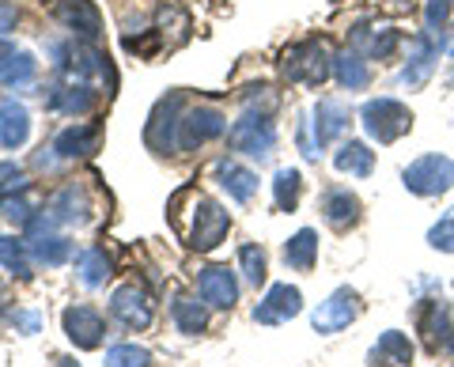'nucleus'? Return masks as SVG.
Wrapping results in <instances>:
<instances>
[{
	"mask_svg": "<svg viewBox=\"0 0 454 367\" xmlns=\"http://www.w3.org/2000/svg\"><path fill=\"white\" fill-rule=\"evenodd\" d=\"M352 46L367 50V58L372 61H390L394 50L402 46V31H394V27H382V31H372V27H356L352 31Z\"/></svg>",
	"mask_w": 454,
	"mask_h": 367,
	"instance_id": "obj_23",
	"label": "nucleus"
},
{
	"mask_svg": "<svg viewBox=\"0 0 454 367\" xmlns=\"http://www.w3.org/2000/svg\"><path fill=\"white\" fill-rule=\"evenodd\" d=\"M216 178H220V186L227 190V197L231 201H239V205H247L254 193H258V175L254 171H247L243 163H235V160H216Z\"/></svg>",
	"mask_w": 454,
	"mask_h": 367,
	"instance_id": "obj_22",
	"label": "nucleus"
},
{
	"mask_svg": "<svg viewBox=\"0 0 454 367\" xmlns=\"http://www.w3.org/2000/svg\"><path fill=\"white\" fill-rule=\"evenodd\" d=\"M98 125H68V129H61L53 137V144L50 148H42L38 152V167H57V163H73V160H83V155H91L98 148Z\"/></svg>",
	"mask_w": 454,
	"mask_h": 367,
	"instance_id": "obj_5",
	"label": "nucleus"
},
{
	"mask_svg": "<svg viewBox=\"0 0 454 367\" xmlns=\"http://www.w3.org/2000/svg\"><path fill=\"white\" fill-rule=\"evenodd\" d=\"M12 326L23 333H38L42 330V315L38 310H12Z\"/></svg>",
	"mask_w": 454,
	"mask_h": 367,
	"instance_id": "obj_40",
	"label": "nucleus"
},
{
	"mask_svg": "<svg viewBox=\"0 0 454 367\" xmlns=\"http://www.w3.org/2000/svg\"><path fill=\"white\" fill-rule=\"evenodd\" d=\"M76 277H80V285L83 288H103L106 280L114 277V262H110V254L103 246H88V250H80V258H76Z\"/></svg>",
	"mask_w": 454,
	"mask_h": 367,
	"instance_id": "obj_26",
	"label": "nucleus"
},
{
	"mask_svg": "<svg viewBox=\"0 0 454 367\" xmlns=\"http://www.w3.org/2000/svg\"><path fill=\"white\" fill-rule=\"evenodd\" d=\"M333 167L340 175H352V178H367L375 171V152L364 144V140H345L333 155Z\"/></svg>",
	"mask_w": 454,
	"mask_h": 367,
	"instance_id": "obj_28",
	"label": "nucleus"
},
{
	"mask_svg": "<svg viewBox=\"0 0 454 367\" xmlns=\"http://www.w3.org/2000/svg\"><path fill=\"white\" fill-rule=\"evenodd\" d=\"M315 121V144H318V152L325 148V144H333V140L348 129V106L345 103H337V98H318V106H315V114H310Z\"/></svg>",
	"mask_w": 454,
	"mask_h": 367,
	"instance_id": "obj_19",
	"label": "nucleus"
},
{
	"mask_svg": "<svg viewBox=\"0 0 454 367\" xmlns=\"http://www.w3.org/2000/svg\"><path fill=\"white\" fill-rule=\"evenodd\" d=\"M223 133H227V118L216 106H190L178 121V152L201 148V144H208V140H216Z\"/></svg>",
	"mask_w": 454,
	"mask_h": 367,
	"instance_id": "obj_9",
	"label": "nucleus"
},
{
	"mask_svg": "<svg viewBox=\"0 0 454 367\" xmlns=\"http://www.w3.org/2000/svg\"><path fill=\"white\" fill-rule=\"evenodd\" d=\"M227 231H231V216H227V208L216 205L212 197L193 193V223L182 231L186 246L190 250H212V246L223 243Z\"/></svg>",
	"mask_w": 454,
	"mask_h": 367,
	"instance_id": "obj_3",
	"label": "nucleus"
},
{
	"mask_svg": "<svg viewBox=\"0 0 454 367\" xmlns=\"http://www.w3.org/2000/svg\"><path fill=\"white\" fill-rule=\"evenodd\" d=\"M300 310H303L300 288L295 285H273L265 292V300L254 307V322H262V326H284V322H292Z\"/></svg>",
	"mask_w": 454,
	"mask_h": 367,
	"instance_id": "obj_13",
	"label": "nucleus"
},
{
	"mask_svg": "<svg viewBox=\"0 0 454 367\" xmlns=\"http://www.w3.org/2000/svg\"><path fill=\"white\" fill-rule=\"evenodd\" d=\"M27 250H31L35 262L50 265V269H57V265H65L68 258H73V243H68L65 235H53V231H31Z\"/></svg>",
	"mask_w": 454,
	"mask_h": 367,
	"instance_id": "obj_24",
	"label": "nucleus"
},
{
	"mask_svg": "<svg viewBox=\"0 0 454 367\" xmlns=\"http://www.w3.org/2000/svg\"><path fill=\"white\" fill-rule=\"evenodd\" d=\"M227 144H231L235 152L250 155V160H269L277 148V129L273 121H269V114H254V110H247L243 118H239L231 129H227Z\"/></svg>",
	"mask_w": 454,
	"mask_h": 367,
	"instance_id": "obj_4",
	"label": "nucleus"
},
{
	"mask_svg": "<svg viewBox=\"0 0 454 367\" xmlns=\"http://www.w3.org/2000/svg\"><path fill=\"white\" fill-rule=\"evenodd\" d=\"M12 58H16V46H12V42H8L4 35H0V68H4Z\"/></svg>",
	"mask_w": 454,
	"mask_h": 367,
	"instance_id": "obj_42",
	"label": "nucleus"
},
{
	"mask_svg": "<svg viewBox=\"0 0 454 367\" xmlns=\"http://www.w3.org/2000/svg\"><path fill=\"white\" fill-rule=\"evenodd\" d=\"M27 137H31V110L16 103V98H4L0 103V144L16 152L27 144Z\"/></svg>",
	"mask_w": 454,
	"mask_h": 367,
	"instance_id": "obj_20",
	"label": "nucleus"
},
{
	"mask_svg": "<svg viewBox=\"0 0 454 367\" xmlns=\"http://www.w3.org/2000/svg\"><path fill=\"white\" fill-rule=\"evenodd\" d=\"M0 216L8 223H16V228H27L35 220V205L27 201V193H4L0 197Z\"/></svg>",
	"mask_w": 454,
	"mask_h": 367,
	"instance_id": "obj_34",
	"label": "nucleus"
},
{
	"mask_svg": "<svg viewBox=\"0 0 454 367\" xmlns=\"http://www.w3.org/2000/svg\"><path fill=\"white\" fill-rule=\"evenodd\" d=\"M367 363L372 367H402V363H413V341L402 333V330H387L367 352Z\"/></svg>",
	"mask_w": 454,
	"mask_h": 367,
	"instance_id": "obj_21",
	"label": "nucleus"
},
{
	"mask_svg": "<svg viewBox=\"0 0 454 367\" xmlns=\"http://www.w3.org/2000/svg\"><path fill=\"white\" fill-rule=\"evenodd\" d=\"M439 50H443V35H432V31H424L413 38V50H409V65H405V73H402V83L405 88H424L432 76V68L439 61Z\"/></svg>",
	"mask_w": 454,
	"mask_h": 367,
	"instance_id": "obj_15",
	"label": "nucleus"
},
{
	"mask_svg": "<svg viewBox=\"0 0 454 367\" xmlns=\"http://www.w3.org/2000/svg\"><path fill=\"white\" fill-rule=\"evenodd\" d=\"M4 193H27V171L12 160L0 163V197Z\"/></svg>",
	"mask_w": 454,
	"mask_h": 367,
	"instance_id": "obj_38",
	"label": "nucleus"
},
{
	"mask_svg": "<svg viewBox=\"0 0 454 367\" xmlns=\"http://www.w3.org/2000/svg\"><path fill=\"white\" fill-rule=\"evenodd\" d=\"M57 367H80L76 360H57Z\"/></svg>",
	"mask_w": 454,
	"mask_h": 367,
	"instance_id": "obj_43",
	"label": "nucleus"
},
{
	"mask_svg": "<svg viewBox=\"0 0 454 367\" xmlns=\"http://www.w3.org/2000/svg\"><path fill=\"white\" fill-rule=\"evenodd\" d=\"M280 68L292 83L318 88V83H325L333 76V58H330V50H325L322 38H303V42H295V46L284 50Z\"/></svg>",
	"mask_w": 454,
	"mask_h": 367,
	"instance_id": "obj_1",
	"label": "nucleus"
},
{
	"mask_svg": "<svg viewBox=\"0 0 454 367\" xmlns=\"http://www.w3.org/2000/svg\"><path fill=\"white\" fill-rule=\"evenodd\" d=\"M402 182L417 197H439L454 186V163L447 155H420L417 163H409L402 171Z\"/></svg>",
	"mask_w": 454,
	"mask_h": 367,
	"instance_id": "obj_6",
	"label": "nucleus"
},
{
	"mask_svg": "<svg viewBox=\"0 0 454 367\" xmlns=\"http://www.w3.org/2000/svg\"><path fill=\"white\" fill-rule=\"evenodd\" d=\"M428 246L439 254H454V208H447V213L439 216V223H432Z\"/></svg>",
	"mask_w": 454,
	"mask_h": 367,
	"instance_id": "obj_37",
	"label": "nucleus"
},
{
	"mask_svg": "<svg viewBox=\"0 0 454 367\" xmlns=\"http://www.w3.org/2000/svg\"><path fill=\"white\" fill-rule=\"evenodd\" d=\"M106 367H152V352L140 345H114L106 348Z\"/></svg>",
	"mask_w": 454,
	"mask_h": 367,
	"instance_id": "obj_36",
	"label": "nucleus"
},
{
	"mask_svg": "<svg viewBox=\"0 0 454 367\" xmlns=\"http://www.w3.org/2000/svg\"><path fill=\"white\" fill-rule=\"evenodd\" d=\"M420 337H424V348L432 352V356H447L454 352V303L447 300H428L420 307Z\"/></svg>",
	"mask_w": 454,
	"mask_h": 367,
	"instance_id": "obj_7",
	"label": "nucleus"
},
{
	"mask_svg": "<svg viewBox=\"0 0 454 367\" xmlns=\"http://www.w3.org/2000/svg\"><path fill=\"white\" fill-rule=\"evenodd\" d=\"M197 292H201V300L208 307H220V310H231L239 303V280L231 277L227 265H208V269H201Z\"/></svg>",
	"mask_w": 454,
	"mask_h": 367,
	"instance_id": "obj_17",
	"label": "nucleus"
},
{
	"mask_svg": "<svg viewBox=\"0 0 454 367\" xmlns=\"http://www.w3.org/2000/svg\"><path fill=\"white\" fill-rule=\"evenodd\" d=\"M53 16L80 42H88V46H95V42L103 38V16H98V8L91 0H53Z\"/></svg>",
	"mask_w": 454,
	"mask_h": 367,
	"instance_id": "obj_11",
	"label": "nucleus"
},
{
	"mask_svg": "<svg viewBox=\"0 0 454 367\" xmlns=\"http://www.w3.org/2000/svg\"><path fill=\"white\" fill-rule=\"evenodd\" d=\"M360 121L372 140L379 144H394L397 137H405L413 129V114H409L405 103H397L390 95H379V98H367L364 110H360Z\"/></svg>",
	"mask_w": 454,
	"mask_h": 367,
	"instance_id": "obj_2",
	"label": "nucleus"
},
{
	"mask_svg": "<svg viewBox=\"0 0 454 367\" xmlns=\"http://www.w3.org/2000/svg\"><path fill=\"white\" fill-rule=\"evenodd\" d=\"M356 318H360V295L352 288H337L330 300L318 303V310L310 315V326H315V333H340Z\"/></svg>",
	"mask_w": 454,
	"mask_h": 367,
	"instance_id": "obj_10",
	"label": "nucleus"
},
{
	"mask_svg": "<svg viewBox=\"0 0 454 367\" xmlns=\"http://www.w3.org/2000/svg\"><path fill=\"white\" fill-rule=\"evenodd\" d=\"M450 8H454V0H428V4H424V23H428L432 35H443Z\"/></svg>",
	"mask_w": 454,
	"mask_h": 367,
	"instance_id": "obj_39",
	"label": "nucleus"
},
{
	"mask_svg": "<svg viewBox=\"0 0 454 367\" xmlns=\"http://www.w3.org/2000/svg\"><path fill=\"white\" fill-rule=\"evenodd\" d=\"M46 106L57 110V114H73L83 118L98 106V91L91 83H80V80H68V83H53L50 95H46Z\"/></svg>",
	"mask_w": 454,
	"mask_h": 367,
	"instance_id": "obj_16",
	"label": "nucleus"
},
{
	"mask_svg": "<svg viewBox=\"0 0 454 367\" xmlns=\"http://www.w3.org/2000/svg\"><path fill=\"white\" fill-rule=\"evenodd\" d=\"M360 213H364L360 197H356V193H348L345 186H333V190H325V193H322V216H325V223H330L333 231L356 228V223H360Z\"/></svg>",
	"mask_w": 454,
	"mask_h": 367,
	"instance_id": "obj_18",
	"label": "nucleus"
},
{
	"mask_svg": "<svg viewBox=\"0 0 454 367\" xmlns=\"http://www.w3.org/2000/svg\"><path fill=\"white\" fill-rule=\"evenodd\" d=\"M239 265H243V277L250 280L254 288H262L265 285V277H269V269H265V250L262 246H254V243H247L243 250H239Z\"/></svg>",
	"mask_w": 454,
	"mask_h": 367,
	"instance_id": "obj_35",
	"label": "nucleus"
},
{
	"mask_svg": "<svg viewBox=\"0 0 454 367\" xmlns=\"http://www.w3.org/2000/svg\"><path fill=\"white\" fill-rule=\"evenodd\" d=\"M170 322H175V330H178V333H186V337L205 333V326H208L205 300L197 303L193 295H178V300L170 303Z\"/></svg>",
	"mask_w": 454,
	"mask_h": 367,
	"instance_id": "obj_29",
	"label": "nucleus"
},
{
	"mask_svg": "<svg viewBox=\"0 0 454 367\" xmlns=\"http://www.w3.org/2000/svg\"><path fill=\"white\" fill-rule=\"evenodd\" d=\"M16 20H20L16 4H4V0H0V31H12V27H16Z\"/></svg>",
	"mask_w": 454,
	"mask_h": 367,
	"instance_id": "obj_41",
	"label": "nucleus"
},
{
	"mask_svg": "<svg viewBox=\"0 0 454 367\" xmlns=\"http://www.w3.org/2000/svg\"><path fill=\"white\" fill-rule=\"evenodd\" d=\"M315 262H318V231H295L288 243H284V265L295 273H310L315 269Z\"/></svg>",
	"mask_w": 454,
	"mask_h": 367,
	"instance_id": "obj_25",
	"label": "nucleus"
},
{
	"mask_svg": "<svg viewBox=\"0 0 454 367\" xmlns=\"http://www.w3.org/2000/svg\"><path fill=\"white\" fill-rule=\"evenodd\" d=\"M447 83H450V88H454V68H450V76H447Z\"/></svg>",
	"mask_w": 454,
	"mask_h": 367,
	"instance_id": "obj_45",
	"label": "nucleus"
},
{
	"mask_svg": "<svg viewBox=\"0 0 454 367\" xmlns=\"http://www.w3.org/2000/svg\"><path fill=\"white\" fill-rule=\"evenodd\" d=\"M4 303H8V295H4V285H0V310H4Z\"/></svg>",
	"mask_w": 454,
	"mask_h": 367,
	"instance_id": "obj_44",
	"label": "nucleus"
},
{
	"mask_svg": "<svg viewBox=\"0 0 454 367\" xmlns=\"http://www.w3.org/2000/svg\"><path fill=\"white\" fill-rule=\"evenodd\" d=\"M35 73H38V61L31 53H16V58L0 68V83H4V88H27V83L35 80Z\"/></svg>",
	"mask_w": 454,
	"mask_h": 367,
	"instance_id": "obj_33",
	"label": "nucleus"
},
{
	"mask_svg": "<svg viewBox=\"0 0 454 367\" xmlns=\"http://www.w3.org/2000/svg\"><path fill=\"white\" fill-rule=\"evenodd\" d=\"M61 326H65L68 341H73L76 348H98V345H103V337H106V322H103V315H98L95 307H88V303L65 307Z\"/></svg>",
	"mask_w": 454,
	"mask_h": 367,
	"instance_id": "obj_12",
	"label": "nucleus"
},
{
	"mask_svg": "<svg viewBox=\"0 0 454 367\" xmlns=\"http://www.w3.org/2000/svg\"><path fill=\"white\" fill-rule=\"evenodd\" d=\"M88 213H91V205H88V197H83L76 186H65L50 201V216L57 223H88Z\"/></svg>",
	"mask_w": 454,
	"mask_h": 367,
	"instance_id": "obj_30",
	"label": "nucleus"
},
{
	"mask_svg": "<svg viewBox=\"0 0 454 367\" xmlns=\"http://www.w3.org/2000/svg\"><path fill=\"white\" fill-rule=\"evenodd\" d=\"M333 76L345 91H364L367 83H372V68H367V61L356 50H340V53H333Z\"/></svg>",
	"mask_w": 454,
	"mask_h": 367,
	"instance_id": "obj_27",
	"label": "nucleus"
},
{
	"mask_svg": "<svg viewBox=\"0 0 454 367\" xmlns=\"http://www.w3.org/2000/svg\"><path fill=\"white\" fill-rule=\"evenodd\" d=\"M178 121H182V95H167L155 103L152 118H148V129H145V140L152 152L160 155H175L178 152Z\"/></svg>",
	"mask_w": 454,
	"mask_h": 367,
	"instance_id": "obj_8",
	"label": "nucleus"
},
{
	"mask_svg": "<svg viewBox=\"0 0 454 367\" xmlns=\"http://www.w3.org/2000/svg\"><path fill=\"white\" fill-rule=\"evenodd\" d=\"M110 315L121 322L125 330H148L152 326V300L145 288L137 285H121L110 295Z\"/></svg>",
	"mask_w": 454,
	"mask_h": 367,
	"instance_id": "obj_14",
	"label": "nucleus"
},
{
	"mask_svg": "<svg viewBox=\"0 0 454 367\" xmlns=\"http://www.w3.org/2000/svg\"><path fill=\"white\" fill-rule=\"evenodd\" d=\"M303 197V175L295 171V167H280L277 178H273V201L280 213H295V205H300Z\"/></svg>",
	"mask_w": 454,
	"mask_h": 367,
	"instance_id": "obj_31",
	"label": "nucleus"
},
{
	"mask_svg": "<svg viewBox=\"0 0 454 367\" xmlns=\"http://www.w3.org/2000/svg\"><path fill=\"white\" fill-rule=\"evenodd\" d=\"M0 265L20 277V280H31V250H27V243H20V238L12 235H0Z\"/></svg>",
	"mask_w": 454,
	"mask_h": 367,
	"instance_id": "obj_32",
	"label": "nucleus"
}]
</instances>
